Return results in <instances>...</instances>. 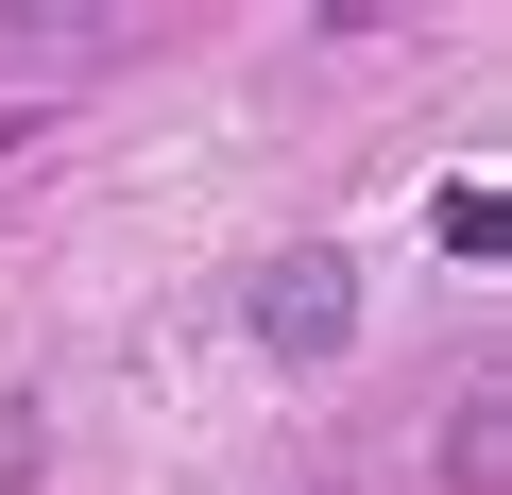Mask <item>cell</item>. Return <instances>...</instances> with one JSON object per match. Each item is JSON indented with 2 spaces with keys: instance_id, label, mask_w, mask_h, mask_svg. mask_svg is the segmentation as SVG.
<instances>
[{
  "instance_id": "obj_1",
  "label": "cell",
  "mask_w": 512,
  "mask_h": 495,
  "mask_svg": "<svg viewBox=\"0 0 512 495\" xmlns=\"http://www.w3.org/2000/svg\"><path fill=\"white\" fill-rule=\"evenodd\" d=\"M256 342H274V359H342L359 342V274L325 257V239H291V257L256 274Z\"/></svg>"
}]
</instances>
